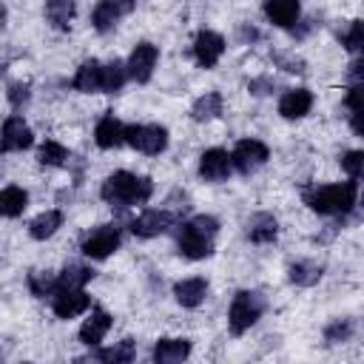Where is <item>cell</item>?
Wrapping results in <instances>:
<instances>
[{
  "instance_id": "obj_1",
  "label": "cell",
  "mask_w": 364,
  "mask_h": 364,
  "mask_svg": "<svg viewBox=\"0 0 364 364\" xmlns=\"http://www.w3.org/2000/svg\"><path fill=\"white\" fill-rule=\"evenodd\" d=\"M151 193H154V182L148 176H136V173H128V171L111 173L100 188V196L111 208H128V205H136V202H148Z\"/></svg>"
},
{
  "instance_id": "obj_2",
  "label": "cell",
  "mask_w": 364,
  "mask_h": 364,
  "mask_svg": "<svg viewBox=\"0 0 364 364\" xmlns=\"http://www.w3.org/2000/svg\"><path fill=\"white\" fill-rule=\"evenodd\" d=\"M355 196H358V185H355V179H350V182H336V185H321V188L304 193L307 205H310L316 213H324V216L353 210Z\"/></svg>"
},
{
  "instance_id": "obj_3",
  "label": "cell",
  "mask_w": 364,
  "mask_h": 364,
  "mask_svg": "<svg viewBox=\"0 0 364 364\" xmlns=\"http://www.w3.org/2000/svg\"><path fill=\"white\" fill-rule=\"evenodd\" d=\"M264 313V296L256 293V290H239L230 301V310H228V324H230V333L233 336H242L247 333L259 316Z\"/></svg>"
},
{
  "instance_id": "obj_4",
  "label": "cell",
  "mask_w": 364,
  "mask_h": 364,
  "mask_svg": "<svg viewBox=\"0 0 364 364\" xmlns=\"http://www.w3.org/2000/svg\"><path fill=\"white\" fill-rule=\"evenodd\" d=\"M125 142L139 154H162L168 148V131L162 125H125Z\"/></svg>"
},
{
  "instance_id": "obj_5",
  "label": "cell",
  "mask_w": 364,
  "mask_h": 364,
  "mask_svg": "<svg viewBox=\"0 0 364 364\" xmlns=\"http://www.w3.org/2000/svg\"><path fill=\"white\" fill-rule=\"evenodd\" d=\"M267 156H270V151H267L264 142H259V139H242L233 148V154H230V168H236L239 173L247 176V173L259 171L267 162Z\"/></svg>"
},
{
  "instance_id": "obj_6",
  "label": "cell",
  "mask_w": 364,
  "mask_h": 364,
  "mask_svg": "<svg viewBox=\"0 0 364 364\" xmlns=\"http://www.w3.org/2000/svg\"><path fill=\"white\" fill-rule=\"evenodd\" d=\"M119 247V228L117 225H100L82 239V253L88 259H105Z\"/></svg>"
},
{
  "instance_id": "obj_7",
  "label": "cell",
  "mask_w": 364,
  "mask_h": 364,
  "mask_svg": "<svg viewBox=\"0 0 364 364\" xmlns=\"http://www.w3.org/2000/svg\"><path fill=\"white\" fill-rule=\"evenodd\" d=\"M91 307V299L82 287H57L51 293V310L57 318H74Z\"/></svg>"
},
{
  "instance_id": "obj_8",
  "label": "cell",
  "mask_w": 364,
  "mask_h": 364,
  "mask_svg": "<svg viewBox=\"0 0 364 364\" xmlns=\"http://www.w3.org/2000/svg\"><path fill=\"white\" fill-rule=\"evenodd\" d=\"M176 245H179V253H182L185 259H205V256L213 253V236L196 230L191 222L182 225V230H179V236H176Z\"/></svg>"
},
{
  "instance_id": "obj_9",
  "label": "cell",
  "mask_w": 364,
  "mask_h": 364,
  "mask_svg": "<svg viewBox=\"0 0 364 364\" xmlns=\"http://www.w3.org/2000/svg\"><path fill=\"white\" fill-rule=\"evenodd\" d=\"M173 222H176V216L171 210H145L131 222V233L139 239H151V236H159L168 228H173Z\"/></svg>"
},
{
  "instance_id": "obj_10",
  "label": "cell",
  "mask_w": 364,
  "mask_h": 364,
  "mask_svg": "<svg viewBox=\"0 0 364 364\" xmlns=\"http://www.w3.org/2000/svg\"><path fill=\"white\" fill-rule=\"evenodd\" d=\"M156 57H159V48L151 46V43H139L131 57H128V77L136 80V82H148L151 74H154V65H156Z\"/></svg>"
},
{
  "instance_id": "obj_11",
  "label": "cell",
  "mask_w": 364,
  "mask_h": 364,
  "mask_svg": "<svg viewBox=\"0 0 364 364\" xmlns=\"http://www.w3.org/2000/svg\"><path fill=\"white\" fill-rule=\"evenodd\" d=\"M34 142L31 136V128L23 122V117H9L0 128V151L9 154V151H23Z\"/></svg>"
},
{
  "instance_id": "obj_12",
  "label": "cell",
  "mask_w": 364,
  "mask_h": 364,
  "mask_svg": "<svg viewBox=\"0 0 364 364\" xmlns=\"http://www.w3.org/2000/svg\"><path fill=\"white\" fill-rule=\"evenodd\" d=\"M222 51H225V40H222V34L208 31V28L196 34V40H193V57H196V63H199L202 68H213V65L219 63Z\"/></svg>"
},
{
  "instance_id": "obj_13",
  "label": "cell",
  "mask_w": 364,
  "mask_h": 364,
  "mask_svg": "<svg viewBox=\"0 0 364 364\" xmlns=\"http://www.w3.org/2000/svg\"><path fill=\"white\" fill-rule=\"evenodd\" d=\"M230 173V156L222 148H210L199 156V176L208 182H222Z\"/></svg>"
},
{
  "instance_id": "obj_14",
  "label": "cell",
  "mask_w": 364,
  "mask_h": 364,
  "mask_svg": "<svg viewBox=\"0 0 364 364\" xmlns=\"http://www.w3.org/2000/svg\"><path fill=\"white\" fill-rule=\"evenodd\" d=\"M310 108H313V94L307 88H290L279 100V114L284 119H301L304 114H310Z\"/></svg>"
},
{
  "instance_id": "obj_15",
  "label": "cell",
  "mask_w": 364,
  "mask_h": 364,
  "mask_svg": "<svg viewBox=\"0 0 364 364\" xmlns=\"http://www.w3.org/2000/svg\"><path fill=\"white\" fill-rule=\"evenodd\" d=\"M94 142H97L100 148H105V151L119 148V145L125 142V125H122L114 114H105V117L97 122V128H94Z\"/></svg>"
},
{
  "instance_id": "obj_16",
  "label": "cell",
  "mask_w": 364,
  "mask_h": 364,
  "mask_svg": "<svg viewBox=\"0 0 364 364\" xmlns=\"http://www.w3.org/2000/svg\"><path fill=\"white\" fill-rule=\"evenodd\" d=\"M111 330V316L102 310V307H94L91 310V316L82 321V327H80V341L82 344H88V347H94V344H100L102 341V336Z\"/></svg>"
},
{
  "instance_id": "obj_17",
  "label": "cell",
  "mask_w": 364,
  "mask_h": 364,
  "mask_svg": "<svg viewBox=\"0 0 364 364\" xmlns=\"http://www.w3.org/2000/svg\"><path fill=\"white\" fill-rule=\"evenodd\" d=\"M264 14H267V20L273 26L290 28L299 20L301 6H299V0H264Z\"/></svg>"
},
{
  "instance_id": "obj_18",
  "label": "cell",
  "mask_w": 364,
  "mask_h": 364,
  "mask_svg": "<svg viewBox=\"0 0 364 364\" xmlns=\"http://www.w3.org/2000/svg\"><path fill=\"white\" fill-rule=\"evenodd\" d=\"M245 233H247L250 242H256V245H267V242L276 239V233H279V222H276L270 213H253V216L245 222Z\"/></svg>"
},
{
  "instance_id": "obj_19",
  "label": "cell",
  "mask_w": 364,
  "mask_h": 364,
  "mask_svg": "<svg viewBox=\"0 0 364 364\" xmlns=\"http://www.w3.org/2000/svg\"><path fill=\"white\" fill-rule=\"evenodd\" d=\"M191 355V341L188 338H159L154 344V361L156 364H176Z\"/></svg>"
},
{
  "instance_id": "obj_20",
  "label": "cell",
  "mask_w": 364,
  "mask_h": 364,
  "mask_svg": "<svg viewBox=\"0 0 364 364\" xmlns=\"http://www.w3.org/2000/svg\"><path fill=\"white\" fill-rule=\"evenodd\" d=\"M205 293H208V282L199 279V276L182 279V282L173 284V299H176L182 307H196V304H202Z\"/></svg>"
},
{
  "instance_id": "obj_21",
  "label": "cell",
  "mask_w": 364,
  "mask_h": 364,
  "mask_svg": "<svg viewBox=\"0 0 364 364\" xmlns=\"http://www.w3.org/2000/svg\"><path fill=\"white\" fill-rule=\"evenodd\" d=\"M74 88L82 94H94L102 88V65L97 60H85L74 74Z\"/></svg>"
},
{
  "instance_id": "obj_22",
  "label": "cell",
  "mask_w": 364,
  "mask_h": 364,
  "mask_svg": "<svg viewBox=\"0 0 364 364\" xmlns=\"http://www.w3.org/2000/svg\"><path fill=\"white\" fill-rule=\"evenodd\" d=\"M321 273H324V267L318 262H313V259H301V262H293L287 267V279L293 284H299V287H313L321 279Z\"/></svg>"
},
{
  "instance_id": "obj_23",
  "label": "cell",
  "mask_w": 364,
  "mask_h": 364,
  "mask_svg": "<svg viewBox=\"0 0 364 364\" xmlns=\"http://www.w3.org/2000/svg\"><path fill=\"white\" fill-rule=\"evenodd\" d=\"M26 205H28V193L23 188L9 185V188L0 191V216L14 219V216H20L26 210Z\"/></svg>"
},
{
  "instance_id": "obj_24",
  "label": "cell",
  "mask_w": 364,
  "mask_h": 364,
  "mask_svg": "<svg viewBox=\"0 0 364 364\" xmlns=\"http://www.w3.org/2000/svg\"><path fill=\"white\" fill-rule=\"evenodd\" d=\"M77 11V0H48L46 3V17L54 28H68Z\"/></svg>"
},
{
  "instance_id": "obj_25",
  "label": "cell",
  "mask_w": 364,
  "mask_h": 364,
  "mask_svg": "<svg viewBox=\"0 0 364 364\" xmlns=\"http://www.w3.org/2000/svg\"><path fill=\"white\" fill-rule=\"evenodd\" d=\"M60 225H63V213H60V210H43L40 216H34V219H31L28 233H31L34 239H40V242H43V239L54 236Z\"/></svg>"
},
{
  "instance_id": "obj_26",
  "label": "cell",
  "mask_w": 364,
  "mask_h": 364,
  "mask_svg": "<svg viewBox=\"0 0 364 364\" xmlns=\"http://www.w3.org/2000/svg\"><path fill=\"white\" fill-rule=\"evenodd\" d=\"M219 114H222V94H216V91L202 94V97L193 102V108H191V117H193L196 122H208V119H213V117H219Z\"/></svg>"
},
{
  "instance_id": "obj_27",
  "label": "cell",
  "mask_w": 364,
  "mask_h": 364,
  "mask_svg": "<svg viewBox=\"0 0 364 364\" xmlns=\"http://www.w3.org/2000/svg\"><path fill=\"white\" fill-rule=\"evenodd\" d=\"M119 14H122V11H119L117 0H100V3L94 6L91 23H94V28H97V31H111V28L117 26Z\"/></svg>"
},
{
  "instance_id": "obj_28",
  "label": "cell",
  "mask_w": 364,
  "mask_h": 364,
  "mask_svg": "<svg viewBox=\"0 0 364 364\" xmlns=\"http://www.w3.org/2000/svg\"><path fill=\"white\" fill-rule=\"evenodd\" d=\"M134 355H136V350H134V341L131 338H125V341H119L114 347H105V350L91 353V358L108 361V364H128V361H134Z\"/></svg>"
},
{
  "instance_id": "obj_29",
  "label": "cell",
  "mask_w": 364,
  "mask_h": 364,
  "mask_svg": "<svg viewBox=\"0 0 364 364\" xmlns=\"http://www.w3.org/2000/svg\"><path fill=\"white\" fill-rule=\"evenodd\" d=\"M125 80H128V68H125V63L111 60L108 65H102V88H100V91H105V94H117V91H122Z\"/></svg>"
},
{
  "instance_id": "obj_30",
  "label": "cell",
  "mask_w": 364,
  "mask_h": 364,
  "mask_svg": "<svg viewBox=\"0 0 364 364\" xmlns=\"http://www.w3.org/2000/svg\"><path fill=\"white\" fill-rule=\"evenodd\" d=\"M57 287H60V279H57L51 270H31V273H28V290H31L37 299L51 296Z\"/></svg>"
},
{
  "instance_id": "obj_31",
  "label": "cell",
  "mask_w": 364,
  "mask_h": 364,
  "mask_svg": "<svg viewBox=\"0 0 364 364\" xmlns=\"http://www.w3.org/2000/svg\"><path fill=\"white\" fill-rule=\"evenodd\" d=\"M57 279H60V287H82L85 282L94 279V270H91L88 264L71 262V264H65V270H63Z\"/></svg>"
},
{
  "instance_id": "obj_32",
  "label": "cell",
  "mask_w": 364,
  "mask_h": 364,
  "mask_svg": "<svg viewBox=\"0 0 364 364\" xmlns=\"http://www.w3.org/2000/svg\"><path fill=\"white\" fill-rule=\"evenodd\" d=\"M37 159H40V165L57 168V165H65V159H68V151H65V145H60V142L48 139V142H43V145H40V151H37Z\"/></svg>"
},
{
  "instance_id": "obj_33",
  "label": "cell",
  "mask_w": 364,
  "mask_h": 364,
  "mask_svg": "<svg viewBox=\"0 0 364 364\" xmlns=\"http://www.w3.org/2000/svg\"><path fill=\"white\" fill-rule=\"evenodd\" d=\"M338 37H341V46H344L347 51H358V48L364 46V28H361V20H353L350 28H347L344 34H338Z\"/></svg>"
},
{
  "instance_id": "obj_34",
  "label": "cell",
  "mask_w": 364,
  "mask_h": 364,
  "mask_svg": "<svg viewBox=\"0 0 364 364\" xmlns=\"http://www.w3.org/2000/svg\"><path fill=\"white\" fill-rule=\"evenodd\" d=\"M353 336V324L347 321V318H336L333 324H327V330H324V338L330 341V344H338V341H347Z\"/></svg>"
},
{
  "instance_id": "obj_35",
  "label": "cell",
  "mask_w": 364,
  "mask_h": 364,
  "mask_svg": "<svg viewBox=\"0 0 364 364\" xmlns=\"http://www.w3.org/2000/svg\"><path fill=\"white\" fill-rule=\"evenodd\" d=\"M361 165H364V154L361 151H347L341 156V168L350 173V179H358L361 176Z\"/></svg>"
},
{
  "instance_id": "obj_36",
  "label": "cell",
  "mask_w": 364,
  "mask_h": 364,
  "mask_svg": "<svg viewBox=\"0 0 364 364\" xmlns=\"http://www.w3.org/2000/svg\"><path fill=\"white\" fill-rule=\"evenodd\" d=\"M276 65H282L290 74H301L304 71V60L301 57H293V54H276Z\"/></svg>"
},
{
  "instance_id": "obj_37",
  "label": "cell",
  "mask_w": 364,
  "mask_h": 364,
  "mask_svg": "<svg viewBox=\"0 0 364 364\" xmlns=\"http://www.w3.org/2000/svg\"><path fill=\"white\" fill-rule=\"evenodd\" d=\"M9 102H11L14 108L26 105V102H28V85H26V82H11V85H9Z\"/></svg>"
},
{
  "instance_id": "obj_38",
  "label": "cell",
  "mask_w": 364,
  "mask_h": 364,
  "mask_svg": "<svg viewBox=\"0 0 364 364\" xmlns=\"http://www.w3.org/2000/svg\"><path fill=\"white\" fill-rule=\"evenodd\" d=\"M247 88H250V94L262 97V94H270V91H273V80H270V77H259V80H250Z\"/></svg>"
},
{
  "instance_id": "obj_39",
  "label": "cell",
  "mask_w": 364,
  "mask_h": 364,
  "mask_svg": "<svg viewBox=\"0 0 364 364\" xmlns=\"http://www.w3.org/2000/svg\"><path fill=\"white\" fill-rule=\"evenodd\" d=\"M117 6H119V11H122V14H128V11H134L136 0H117Z\"/></svg>"
},
{
  "instance_id": "obj_40",
  "label": "cell",
  "mask_w": 364,
  "mask_h": 364,
  "mask_svg": "<svg viewBox=\"0 0 364 364\" xmlns=\"http://www.w3.org/2000/svg\"><path fill=\"white\" fill-rule=\"evenodd\" d=\"M3 20H6V9H3V6H0V26H6V23H3Z\"/></svg>"
}]
</instances>
